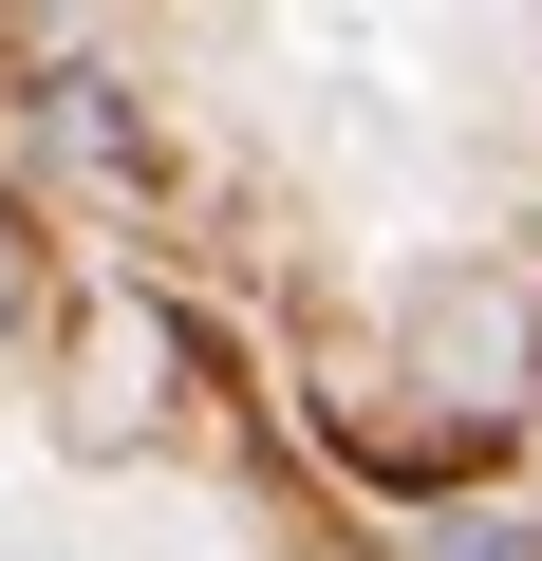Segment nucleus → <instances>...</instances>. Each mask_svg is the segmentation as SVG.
<instances>
[{
    "label": "nucleus",
    "mask_w": 542,
    "mask_h": 561,
    "mask_svg": "<svg viewBox=\"0 0 542 561\" xmlns=\"http://www.w3.org/2000/svg\"><path fill=\"white\" fill-rule=\"evenodd\" d=\"M38 131H57L76 169H131V113H113V76H57V94H38Z\"/></svg>",
    "instance_id": "nucleus-1"
},
{
    "label": "nucleus",
    "mask_w": 542,
    "mask_h": 561,
    "mask_svg": "<svg viewBox=\"0 0 542 561\" xmlns=\"http://www.w3.org/2000/svg\"><path fill=\"white\" fill-rule=\"evenodd\" d=\"M0 319H20V206H0Z\"/></svg>",
    "instance_id": "nucleus-2"
}]
</instances>
